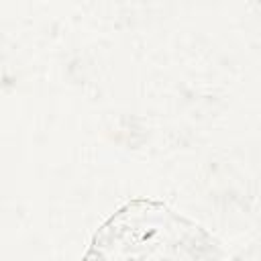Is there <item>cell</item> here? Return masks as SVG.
I'll list each match as a JSON object with an SVG mask.
<instances>
[{
  "mask_svg": "<svg viewBox=\"0 0 261 261\" xmlns=\"http://www.w3.org/2000/svg\"><path fill=\"white\" fill-rule=\"evenodd\" d=\"M82 261H226L218 243L161 202L135 200L96 232Z\"/></svg>",
  "mask_w": 261,
  "mask_h": 261,
  "instance_id": "6da1fadb",
  "label": "cell"
}]
</instances>
